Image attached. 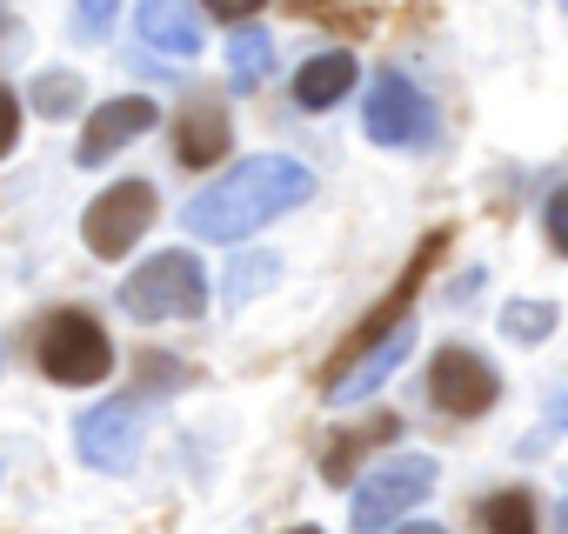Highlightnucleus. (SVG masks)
Instances as JSON below:
<instances>
[{
	"mask_svg": "<svg viewBox=\"0 0 568 534\" xmlns=\"http://www.w3.org/2000/svg\"><path fill=\"white\" fill-rule=\"evenodd\" d=\"M308 194H315V174H308L302 161L261 154V161H241L234 174H221L207 194H194L181 220H187V234H201V240H241V234H254L261 220L302 207Z\"/></svg>",
	"mask_w": 568,
	"mask_h": 534,
	"instance_id": "f257e3e1",
	"label": "nucleus"
},
{
	"mask_svg": "<svg viewBox=\"0 0 568 534\" xmlns=\"http://www.w3.org/2000/svg\"><path fill=\"white\" fill-rule=\"evenodd\" d=\"M121 308L134 321H194L207 308V275L194 254H154L148 267H134L128 288H121Z\"/></svg>",
	"mask_w": 568,
	"mask_h": 534,
	"instance_id": "f03ea898",
	"label": "nucleus"
},
{
	"mask_svg": "<svg viewBox=\"0 0 568 534\" xmlns=\"http://www.w3.org/2000/svg\"><path fill=\"white\" fill-rule=\"evenodd\" d=\"M428 487H435V461H428V454H402V461L362 474L355 507H348L355 534H382V527H395L415 501H428Z\"/></svg>",
	"mask_w": 568,
	"mask_h": 534,
	"instance_id": "7ed1b4c3",
	"label": "nucleus"
},
{
	"mask_svg": "<svg viewBox=\"0 0 568 534\" xmlns=\"http://www.w3.org/2000/svg\"><path fill=\"white\" fill-rule=\"evenodd\" d=\"M108 368H114V348H108V335H101L81 308L54 315V321L41 328V374H48V381L88 388V381H101Z\"/></svg>",
	"mask_w": 568,
	"mask_h": 534,
	"instance_id": "20e7f679",
	"label": "nucleus"
},
{
	"mask_svg": "<svg viewBox=\"0 0 568 534\" xmlns=\"http://www.w3.org/2000/svg\"><path fill=\"white\" fill-rule=\"evenodd\" d=\"M148 220H154V187H148V181H114V187L88 207L81 234H88V247H94L101 260H114V254H128V247L148 234Z\"/></svg>",
	"mask_w": 568,
	"mask_h": 534,
	"instance_id": "39448f33",
	"label": "nucleus"
},
{
	"mask_svg": "<svg viewBox=\"0 0 568 534\" xmlns=\"http://www.w3.org/2000/svg\"><path fill=\"white\" fill-rule=\"evenodd\" d=\"M495 394H501V381H495V368L481 361V355H468V348H442L435 355V368H428V401L442 408V414H481V408H495Z\"/></svg>",
	"mask_w": 568,
	"mask_h": 534,
	"instance_id": "423d86ee",
	"label": "nucleus"
},
{
	"mask_svg": "<svg viewBox=\"0 0 568 534\" xmlns=\"http://www.w3.org/2000/svg\"><path fill=\"white\" fill-rule=\"evenodd\" d=\"M428 134V101L402 74H375L368 88V141L375 147H415Z\"/></svg>",
	"mask_w": 568,
	"mask_h": 534,
	"instance_id": "0eeeda50",
	"label": "nucleus"
},
{
	"mask_svg": "<svg viewBox=\"0 0 568 534\" xmlns=\"http://www.w3.org/2000/svg\"><path fill=\"white\" fill-rule=\"evenodd\" d=\"M141 454V414L128 401H108V408H88L81 414V461L88 468H134Z\"/></svg>",
	"mask_w": 568,
	"mask_h": 534,
	"instance_id": "6e6552de",
	"label": "nucleus"
},
{
	"mask_svg": "<svg viewBox=\"0 0 568 534\" xmlns=\"http://www.w3.org/2000/svg\"><path fill=\"white\" fill-rule=\"evenodd\" d=\"M154 121H161V107H154V101H141V94H121V101L94 107V121H88V134H81V167H101L114 147L141 141Z\"/></svg>",
	"mask_w": 568,
	"mask_h": 534,
	"instance_id": "1a4fd4ad",
	"label": "nucleus"
},
{
	"mask_svg": "<svg viewBox=\"0 0 568 534\" xmlns=\"http://www.w3.org/2000/svg\"><path fill=\"white\" fill-rule=\"evenodd\" d=\"M408 348H415V328H408V321H402V328H388V335H382V348L355 355V361H348V368L328 381V401H335V408H348V401L375 394V388H382V381L402 368V355H408Z\"/></svg>",
	"mask_w": 568,
	"mask_h": 534,
	"instance_id": "9d476101",
	"label": "nucleus"
},
{
	"mask_svg": "<svg viewBox=\"0 0 568 534\" xmlns=\"http://www.w3.org/2000/svg\"><path fill=\"white\" fill-rule=\"evenodd\" d=\"M134 28L154 54H201V0H141Z\"/></svg>",
	"mask_w": 568,
	"mask_h": 534,
	"instance_id": "9b49d317",
	"label": "nucleus"
},
{
	"mask_svg": "<svg viewBox=\"0 0 568 534\" xmlns=\"http://www.w3.org/2000/svg\"><path fill=\"white\" fill-rule=\"evenodd\" d=\"M221 154H227V114L214 101L181 107V121H174V161L181 167H214Z\"/></svg>",
	"mask_w": 568,
	"mask_h": 534,
	"instance_id": "f8f14e48",
	"label": "nucleus"
},
{
	"mask_svg": "<svg viewBox=\"0 0 568 534\" xmlns=\"http://www.w3.org/2000/svg\"><path fill=\"white\" fill-rule=\"evenodd\" d=\"M348 88H355V54H315V61L295 74V101H302V107H315V114H322V107H335Z\"/></svg>",
	"mask_w": 568,
	"mask_h": 534,
	"instance_id": "ddd939ff",
	"label": "nucleus"
},
{
	"mask_svg": "<svg viewBox=\"0 0 568 534\" xmlns=\"http://www.w3.org/2000/svg\"><path fill=\"white\" fill-rule=\"evenodd\" d=\"M267 68H274L267 34H261V28H241V34L227 41V74H234V88H241V94H247V88H261V81H267Z\"/></svg>",
	"mask_w": 568,
	"mask_h": 534,
	"instance_id": "4468645a",
	"label": "nucleus"
},
{
	"mask_svg": "<svg viewBox=\"0 0 568 534\" xmlns=\"http://www.w3.org/2000/svg\"><path fill=\"white\" fill-rule=\"evenodd\" d=\"M475 521H481V534H535V501L521 487H501L475 507Z\"/></svg>",
	"mask_w": 568,
	"mask_h": 534,
	"instance_id": "2eb2a0df",
	"label": "nucleus"
},
{
	"mask_svg": "<svg viewBox=\"0 0 568 534\" xmlns=\"http://www.w3.org/2000/svg\"><path fill=\"white\" fill-rule=\"evenodd\" d=\"M74 101H81V74H41L34 81V107L54 121V114H74Z\"/></svg>",
	"mask_w": 568,
	"mask_h": 534,
	"instance_id": "dca6fc26",
	"label": "nucleus"
},
{
	"mask_svg": "<svg viewBox=\"0 0 568 534\" xmlns=\"http://www.w3.org/2000/svg\"><path fill=\"white\" fill-rule=\"evenodd\" d=\"M501 328H508L515 341H541V335L555 328V308H548V301H515V308L501 315Z\"/></svg>",
	"mask_w": 568,
	"mask_h": 534,
	"instance_id": "f3484780",
	"label": "nucleus"
},
{
	"mask_svg": "<svg viewBox=\"0 0 568 534\" xmlns=\"http://www.w3.org/2000/svg\"><path fill=\"white\" fill-rule=\"evenodd\" d=\"M541 220H548L555 254H568V187H555V194H548V214H541Z\"/></svg>",
	"mask_w": 568,
	"mask_h": 534,
	"instance_id": "a211bd4d",
	"label": "nucleus"
},
{
	"mask_svg": "<svg viewBox=\"0 0 568 534\" xmlns=\"http://www.w3.org/2000/svg\"><path fill=\"white\" fill-rule=\"evenodd\" d=\"M395 428H402V421H388V414H382V421H375V434H382V441H388V434H395ZM362 441H368V434H362ZM362 441H342V448H335V454H328V474H348V461H355V448H362Z\"/></svg>",
	"mask_w": 568,
	"mask_h": 534,
	"instance_id": "6ab92c4d",
	"label": "nucleus"
},
{
	"mask_svg": "<svg viewBox=\"0 0 568 534\" xmlns=\"http://www.w3.org/2000/svg\"><path fill=\"white\" fill-rule=\"evenodd\" d=\"M114 8H121V0H81V34H108Z\"/></svg>",
	"mask_w": 568,
	"mask_h": 534,
	"instance_id": "aec40b11",
	"label": "nucleus"
},
{
	"mask_svg": "<svg viewBox=\"0 0 568 534\" xmlns=\"http://www.w3.org/2000/svg\"><path fill=\"white\" fill-rule=\"evenodd\" d=\"M14 134H21V107H14V94L0 88V154L14 147Z\"/></svg>",
	"mask_w": 568,
	"mask_h": 534,
	"instance_id": "412c9836",
	"label": "nucleus"
},
{
	"mask_svg": "<svg viewBox=\"0 0 568 534\" xmlns=\"http://www.w3.org/2000/svg\"><path fill=\"white\" fill-rule=\"evenodd\" d=\"M201 8H214L221 21H247V14L261 8V0H201Z\"/></svg>",
	"mask_w": 568,
	"mask_h": 534,
	"instance_id": "4be33fe9",
	"label": "nucleus"
},
{
	"mask_svg": "<svg viewBox=\"0 0 568 534\" xmlns=\"http://www.w3.org/2000/svg\"><path fill=\"white\" fill-rule=\"evenodd\" d=\"M402 534H442V527H435V521H408Z\"/></svg>",
	"mask_w": 568,
	"mask_h": 534,
	"instance_id": "5701e85b",
	"label": "nucleus"
},
{
	"mask_svg": "<svg viewBox=\"0 0 568 534\" xmlns=\"http://www.w3.org/2000/svg\"><path fill=\"white\" fill-rule=\"evenodd\" d=\"M555 534H568V494H561V514H555Z\"/></svg>",
	"mask_w": 568,
	"mask_h": 534,
	"instance_id": "b1692460",
	"label": "nucleus"
},
{
	"mask_svg": "<svg viewBox=\"0 0 568 534\" xmlns=\"http://www.w3.org/2000/svg\"><path fill=\"white\" fill-rule=\"evenodd\" d=\"M555 421H561V428H568V394H561V408H555Z\"/></svg>",
	"mask_w": 568,
	"mask_h": 534,
	"instance_id": "393cba45",
	"label": "nucleus"
},
{
	"mask_svg": "<svg viewBox=\"0 0 568 534\" xmlns=\"http://www.w3.org/2000/svg\"><path fill=\"white\" fill-rule=\"evenodd\" d=\"M295 534H315V527H295Z\"/></svg>",
	"mask_w": 568,
	"mask_h": 534,
	"instance_id": "a878e982",
	"label": "nucleus"
},
{
	"mask_svg": "<svg viewBox=\"0 0 568 534\" xmlns=\"http://www.w3.org/2000/svg\"><path fill=\"white\" fill-rule=\"evenodd\" d=\"M0 481H8V468H0Z\"/></svg>",
	"mask_w": 568,
	"mask_h": 534,
	"instance_id": "bb28decb",
	"label": "nucleus"
},
{
	"mask_svg": "<svg viewBox=\"0 0 568 534\" xmlns=\"http://www.w3.org/2000/svg\"><path fill=\"white\" fill-rule=\"evenodd\" d=\"M561 8H568V0H561Z\"/></svg>",
	"mask_w": 568,
	"mask_h": 534,
	"instance_id": "cd10ccee",
	"label": "nucleus"
}]
</instances>
